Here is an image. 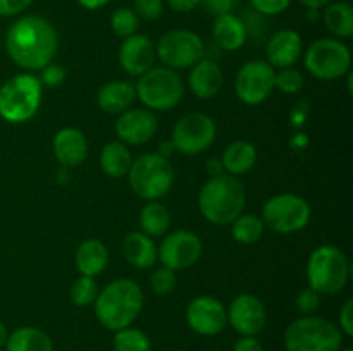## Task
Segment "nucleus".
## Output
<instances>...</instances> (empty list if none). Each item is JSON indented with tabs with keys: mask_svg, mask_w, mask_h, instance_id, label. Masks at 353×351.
<instances>
[{
	"mask_svg": "<svg viewBox=\"0 0 353 351\" xmlns=\"http://www.w3.org/2000/svg\"><path fill=\"white\" fill-rule=\"evenodd\" d=\"M176 281H178V279H176V272L162 265L161 268L152 272L150 289L155 292V295L165 296L176 288Z\"/></svg>",
	"mask_w": 353,
	"mask_h": 351,
	"instance_id": "obj_36",
	"label": "nucleus"
},
{
	"mask_svg": "<svg viewBox=\"0 0 353 351\" xmlns=\"http://www.w3.org/2000/svg\"><path fill=\"white\" fill-rule=\"evenodd\" d=\"M307 9H324L327 3H331L333 0H300Z\"/></svg>",
	"mask_w": 353,
	"mask_h": 351,
	"instance_id": "obj_48",
	"label": "nucleus"
},
{
	"mask_svg": "<svg viewBox=\"0 0 353 351\" xmlns=\"http://www.w3.org/2000/svg\"><path fill=\"white\" fill-rule=\"evenodd\" d=\"M207 172H209L210 176L223 174L224 167H223V162H221V158H210V160L207 162Z\"/></svg>",
	"mask_w": 353,
	"mask_h": 351,
	"instance_id": "obj_47",
	"label": "nucleus"
},
{
	"mask_svg": "<svg viewBox=\"0 0 353 351\" xmlns=\"http://www.w3.org/2000/svg\"><path fill=\"white\" fill-rule=\"evenodd\" d=\"M321 296L323 295L314 291L312 288L302 289V291L299 292V296H296V301H295L299 312L302 313V315H312V313L319 308Z\"/></svg>",
	"mask_w": 353,
	"mask_h": 351,
	"instance_id": "obj_39",
	"label": "nucleus"
},
{
	"mask_svg": "<svg viewBox=\"0 0 353 351\" xmlns=\"http://www.w3.org/2000/svg\"><path fill=\"white\" fill-rule=\"evenodd\" d=\"M119 64L130 76H141L148 69L154 67L155 58V45L147 34H131L124 38L119 47Z\"/></svg>",
	"mask_w": 353,
	"mask_h": 351,
	"instance_id": "obj_18",
	"label": "nucleus"
},
{
	"mask_svg": "<svg viewBox=\"0 0 353 351\" xmlns=\"http://www.w3.org/2000/svg\"><path fill=\"white\" fill-rule=\"evenodd\" d=\"M245 203H247V189L243 182L236 176L226 172L210 176L199 195L200 212L216 226H226L233 222L238 215L243 213Z\"/></svg>",
	"mask_w": 353,
	"mask_h": 351,
	"instance_id": "obj_3",
	"label": "nucleus"
},
{
	"mask_svg": "<svg viewBox=\"0 0 353 351\" xmlns=\"http://www.w3.org/2000/svg\"><path fill=\"white\" fill-rule=\"evenodd\" d=\"M269 65L274 69L293 67L302 57V36L295 30H279L269 38L268 48Z\"/></svg>",
	"mask_w": 353,
	"mask_h": 351,
	"instance_id": "obj_19",
	"label": "nucleus"
},
{
	"mask_svg": "<svg viewBox=\"0 0 353 351\" xmlns=\"http://www.w3.org/2000/svg\"><path fill=\"white\" fill-rule=\"evenodd\" d=\"M305 67L314 78L333 81L350 72L352 55L338 38H319L305 52Z\"/></svg>",
	"mask_w": 353,
	"mask_h": 351,
	"instance_id": "obj_9",
	"label": "nucleus"
},
{
	"mask_svg": "<svg viewBox=\"0 0 353 351\" xmlns=\"http://www.w3.org/2000/svg\"><path fill=\"white\" fill-rule=\"evenodd\" d=\"M221 162H223L226 174L236 176V178L243 176L248 171H252V167L257 162V148L250 141H233L226 147L223 157H221Z\"/></svg>",
	"mask_w": 353,
	"mask_h": 351,
	"instance_id": "obj_26",
	"label": "nucleus"
},
{
	"mask_svg": "<svg viewBox=\"0 0 353 351\" xmlns=\"http://www.w3.org/2000/svg\"><path fill=\"white\" fill-rule=\"evenodd\" d=\"M326 30L336 38H350L353 34V7L345 0H336L321 12Z\"/></svg>",
	"mask_w": 353,
	"mask_h": 351,
	"instance_id": "obj_28",
	"label": "nucleus"
},
{
	"mask_svg": "<svg viewBox=\"0 0 353 351\" xmlns=\"http://www.w3.org/2000/svg\"><path fill=\"white\" fill-rule=\"evenodd\" d=\"M161 148L162 150H159L157 153L162 155V157H165V158H169V153H171V151H174V145H172V141H165V143L161 145Z\"/></svg>",
	"mask_w": 353,
	"mask_h": 351,
	"instance_id": "obj_49",
	"label": "nucleus"
},
{
	"mask_svg": "<svg viewBox=\"0 0 353 351\" xmlns=\"http://www.w3.org/2000/svg\"><path fill=\"white\" fill-rule=\"evenodd\" d=\"M133 10L140 19L155 21L164 12V0H133Z\"/></svg>",
	"mask_w": 353,
	"mask_h": 351,
	"instance_id": "obj_37",
	"label": "nucleus"
},
{
	"mask_svg": "<svg viewBox=\"0 0 353 351\" xmlns=\"http://www.w3.org/2000/svg\"><path fill=\"white\" fill-rule=\"evenodd\" d=\"M138 26H140V17L130 7H119L110 16V28H112L114 34L119 38H128L134 34L138 31Z\"/></svg>",
	"mask_w": 353,
	"mask_h": 351,
	"instance_id": "obj_33",
	"label": "nucleus"
},
{
	"mask_svg": "<svg viewBox=\"0 0 353 351\" xmlns=\"http://www.w3.org/2000/svg\"><path fill=\"white\" fill-rule=\"evenodd\" d=\"M217 126L207 114L192 112L183 116L172 129L174 150L183 155H199L216 141Z\"/></svg>",
	"mask_w": 353,
	"mask_h": 351,
	"instance_id": "obj_12",
	"label": "nucleus"
},
{
	"mask_svg": "<svg viewBox=\"0 0 353 351\" xmlns=\"http://www.w3.org/2000/svg\"><path fill=\"white\" fill-rule=\"evenodd\" d=\"M123 255L134 268H150L157 262V246L150 236L134 231L124 237Z\"/></svg>",
	"mask_w": 353,
	"mask_h": 351,
	"instance_id": "obj_24",
	"label": "nucleus"
},
{
	"mask_svg": "<svg viewBox=\"0 0 353 351\" xmlns=\"http://www.w3.org/2000/svg\"><path fill=\"white\" fill-rule=\"evenodd\" d=\"M43 85L33 74H17L0 86V117L10 124L30 120L41 103Z\"/></svg>",
	"mask_w": 353,
	"mask_h": 351,
	"instance_id": "obj_7",
	"label": "nucleus"
},
{
	"mask_svg": "<svg viewBox=\"0 0 353 351\" xmlns=\"http://www.w3.org/2000/svg\"><path fill=\"white\" fill-rule=\"evenodd\" d=\"M350 277V262L340 248L323 244L310 253L307 262L309 288L319 295H336L347 286Z\"/></svg>",
	"mask_w": 353,
	"mask_h": 351,
	"instance_id": "obj_5",
	"label": "nucleus"
},
{
	"mask_svg": "<svg viewBox=\"0 0 353 351\" xmlns=\"http://www.w3.org/2000/svg\"><path fill=\"white\" fill-rule=\"evenodd\" d=\"M340 330L343 336H353V299H347L340 310Z\"/></svg>",
	"mask_w": 353,
	"mask_h": 351,
	"instance_id": "obj_43",
	"label": "nucleus"
},
{
	"mask_svg": "<svg viewBox=\"0 0 353 351\" xmlns=\"http://www.w3.org/2000/svg\"><path fill=\"white\" fill-rule=\"evenodd\" d=\"M137 100L134 86L128 81H109L97 93V103L100 109L112 116L126 112Z\"/></svg>",
	"mask_w": 353,
	"mask_h": 351,
	"instance_id": "obj_22",
	"label": "nucleus"
},
{
	"mask_svg": "<svg viewBox=\"0 0 353 351\" xmlns=\"http://www.w3.org/2000/svg\"><path fill=\"white\" fill-rule=\"evenodd\" d=\"M310 205L299 195L283 193L265 202L262 222L278 234H293L302 231L310 220Z\"/></svg>",
	"mask_w": 353,
	"mask_h": 351,
	"instance_id": "obj_10",
	"label": "nucleus"
},
{
	"mask_svg": "<svg viewBox=\"0 0 353 351\" xmlns=\"http://www.w3.org/2000/svg\"><path fill=\"white\" fill-rule=\"evenodd\" d=\"M165 2H168V6L171 7L172 10L181 14L192 12L196 7L202 6V0H165Z\"/></svg>",
	"mask_w": 353,
	"mask_h": 351,
	"instance_id": "obj_45",
	"label": "nucleus"
},
{
	"mask_svg": "<svg viewBox=\"0 0 353 351\" xmlns=\"http://www.w3.org/2000/svg\"><path fill=\"white\" fill-rule=\"evenodd\" d=\"M59 48L54 24L41 16H23L6 33V50L10 61L26 71H41L52 62Z\"/></svg>",
	"mask_w": 353,
	"mask_h": 351,
	"instance_id": "obj_1",
	"label": "nucleus"
},
{
	"mask_svg": "<svg viewBox=\"0 0 353 351\" xmlns=\"http://www.w3.org/2000/svg\"><path fill=\"white\" fill-rule=\"evenodd\" d=\"M7 337H9V330H7L6 323H3L2 320H0V348H3V346H6V343H7Z\"/></svg>",
	"mask_w": 353,
	"mask_h": 351,
	"instance_id": "obj_50",
	"label": "nucleus"
},
{
	"mask_svg": "<svg viewBox=\"0 0 353 351\" xmlns=\"http://www.w3.org/2000/svg\"><path fill=\"white\" fill-rule=\"evenodd\" d=\"M128 181L134 195L147 202H155L171 191L174 184V167L169 158L162 155L143 153L131 164Z\"/></svg>",
	"mask_w": 353,
	"mask_h": 351,
	"instance_id": "obj_6",
	"label": "nucleus"
},
{
	"mask_svg": "<svg viewBox=\"0 0 353 351\" xmlns=\"http://www.w3.org/2000/svg\"><path fill=\"white\" fill-rule=\"evenodd\" d=\"M74 264L81 275L95 277L102 274V270L109 264V250L100 240H95V237L85 240L76 250Z\"/></svg>",
	"mask_w": 353,
	"mask_h": 351,
	"instance_id": "obj_25",
	"label": "nucleus"
},
{
	"mask_svg": "<svg viewBox=\"0 0 353 351\" xmlns=\"http://www.w3.org/2000/svg\"><path fill=\"white\" fill-rule=\"evenodd\" d=\"M54 155L64 167H76L85 162L88 155V141L83 131L76 127H64L54 136Z\"/></svg>",
	"mask_w": 353,
	"mask_h": 351,
	"instance_id": "obj_20",
	"label": "nucleus"
},
{
	"mask_svg": "<svg viewBox=\"0 0 353 351\" xmlns=\"http://www.w3.org/2000/svg\"><path fill=\"white\" fill-rule=\"evenodd\" d=\"M343 332L331 320L303 315L293 320L285 330L286 351H340Z\"/></svg>",
	"mask_w": 353,
	"mask_h": 351,
	"instance_id": "obj_4",
	"label": "nucleus"
},
{
	"mask_svg": "<svg viewBox=\"0 0 353 351\" xmlns=\"http://www.w3.org/2000/svg\"><path fill=\"white\" fill-rule=\"evenodd\" d=\"M133 164V155H131L128 145L117 141H110L100 151V167L109 178H124L130 172Z\"/></svg>",
	"mask_w": 353,
	"mask_h": 351,
	"instance_id": "obj_29",
	"label": "nucleus"
},
{
	"mask_svg": "<svg viewBox=\"0 0 353 351\" xmlns=\"http://www.w3.org/2000/svg\"><path fill=\"white\" fill-rule=\"evenodd\" d=\"M114 351H150V337L138 327H124L116 330L112 339Z\"/></svg>",
	"mask_w": 353,
	"mask_h": 351,
	"instance_id": "obj_32",
	"label": "nucleus"
},
{
	"mask_svg": "<svg viewBox=\"0 0 353 351\" xmlns=\"http://www.w3.org/2000/svg\"><path fill=\"white\" fill-rule=\"evenodd\" d=\"M137 96L148 110H171L185 95V83L181 76L171 67L159 65L148 69L140 76L134 86Z\"/></svg>",
	"mask_w": 353,
	"mask_h": 351,
	"instance_id": "obj_8",
	"label": "nucleus"
},
{
	"mask_svg": "<svg viewBox=\"0 0 353 351\" xmlns=\"http://www.w3.org/2000/svg\"><path fill=\"white\" fill-rule=\"evenodd\" d=\"M64 79H65V71L62 69V65L52 64L50 62V64L45 65V67L41 69V76H40L41 85L54 88V86L62 85Z\"/></svg>",
	"mask_w": 353,
	"mask_h": 351,
	"instance_id": "obj_40",
	"label": "nucleus"
},
{
	"mask_svg": "<svg viewBox=\"0 0 353 351\" xmlns=\"http://www.w3.org/2000/svg\"><path fill=\"white\" fill-rule=\"evenodd\" d=\"M248 2H250L252 9L255 12L262 14L265 17H272L285 12L290 3H292V0H248Z\"/></svg>",
	"mask_w": 353,
	"mask_h": 351,
	"instance_id": "obj_38",
	"label": "nucleus"
},
{
	"mask_svg": "<svg viewBox=\"0 0 353 351\" xmlns=\"http://www.w3.org/2000/svg\"><path fill=\"white\" fill-rule=\"evenodd\" d=\"M6 351H54V343L45 330L38 327H17L9 334Z\"/></svg>",
	"mask_w": 353,
	"mask_h": 351,
	"instance_id": "obj_27",
	"label": "nucleus"
},
{
	"mask_svg": "<svg viewBox=\"0 0 353 351\" xmlns=\"http://www.w3.org/2000/svg\"><path fill=\"white\" fill-rule=\"evenodd\" d=\"M186 322L200 336H217L228 326L226 306L214 296H196L186 306Z\"/></svg>",
	"mask_w": 353,
	"mask_h": 351,
	"instance_id": "obj_15",
	"label": "nucleus"
},
{
	"mask_svg": "<svg viewBox=\"0 0 353 351\" xmlns=\"http://www.w3.org/2000/svg\"><path fill=\"white\" fill-rule=\"evenodd\" d=\"M141 233L150 237L164 236L171 227V212L162 203L148 202L140 212Z\"/></svg>",
	"mask_w": 353,
	"mask_h": 351,
	"instance_id": "obj_30",
	"label": "nucleus"
},
{
	"mask_svg": "<svg viewBox=\"0 0 353 351\" xmlns=\"http://www.w3.org/2000/svg\"><path fill=\"white\" fill-rule=\"evenodd\" d=\"M117 140L124 145H143L155 136L159 129L157 117L148 109H128L119 114L114 126Z\"/></svg>",
	"mask_w": 353,
	"mask_h": 351,
	"instance_id": "obj_17",
	"label": "nucleus"
},
{
	"mask_svg": "<svg viewBox=\"0 0 353 351\" xmlns=\"http://www.w3.org/2000/svg\"><path fill=\"white\" fill-rule=\"evenodd\" d=\"M228 312V323L240 336H257L264 330L268 322V312L261 299L250 292L238 295L231 301Z\"/></svg>",
	"mask_w": 353,
	"mask_h": 351,
	"instance_id": "obj_16",
	"label": "nucleus"
},
{
	"mask_svg": "<svg viewBox=\"0 0 353 351\" xmlns=\"http://www.w3.org/2000/svg\"><path fill=\"white\" fill-rule=\"evenodd\" d=\"M155 54L165 67L188 69L202 61L205 54L202 38L190 30H171L164 33L155 47Z\"/></svg>",
	"mask_w": 353,
	"mask_h": 351,
	"instance_id": "obj_11",
	"label": "nucleus"
},
{
	"mask_svg": "<svg viewBox=\"0 0 353 351\" xmlns=\"http://www.w3.org/2000/svg\"><path fill=\"white\" fill-rule=\"evenodd\" d=\"M302 86L303 78L295 67L279 69L278 72H274V88H278L279 92L286 93V95H295L302 89Z\"/></svg>",
	"mask_w": 353,
	"mask_h": 351,
	"instance_id": "obj_35",
	"label": "nucleus"
},
{
	"mask_svg": "<svg viewBox=\"0 0 353 351\" xmlns=\"http://www.w3.org/2000/svg\"><path fill=\"white\" fill-rule=\"evenodd\" d=\"M264 222L255 213H241L231 222V234L240 244H254L264 234Z\"/></svg>",
	"mask_w": 353,
	"mask_h": 351,
	"instance_id": "obj_31",
	"label": "nucleus"
},
{
	"mask_svg": "<svg viewBox=\"0 0 353 351\" xmlns=\"http://www.w3.org/2000/svg\"><path fill=\"white\" fill-rule=\"evenodd\" d=\"M212 38L217 47L226 52H236L245 45L247 30L241 21V17L234 16L233 12L223 14L214 19L212 24Z\"/></svg>",
	"mask_w": 353,
	"mask_h": 351,
	"instance_id": "obj_23",
	"label": "nucleus"
},
{
	"mask_svg": "<svg viewBox=\"0 0 353 351\" xmlns=\"http://www.w3.org/2000/svg\"><path fill=\"white\" fill-rule=\"evenodd\" d=\"M203 251L202 240L195 233L186 229L172 231L162 240L157 248V260L171 270H183L200 260Z\"/></svg>",
	"mask_w": 353,
	"mask_h": 351,
	"instance_id": "obj_14",
	"label": "nucleus"
},
{
	"mask_svg": "<svg viewBox=\"0 0 353 351\" xmlns=\"http://www.w3.org/2000/svg\"><path fill=\"white\" fill-rule=\"evenodd\" d=\"M188 85L196 98H212L221 92L224 85L223 69L219 67L217 62L210 61V58H202L195 65H192Z\"/></svg>",
	"mask_w": 353,
	"mask_h": 351,
	"instance_id": "obj_21",
	"label": "nucleus"
},
{
	"mask_svg": "<svg viewBox=\"0 0 353 351\" xmlns=\"http://www.w3.org/2000/svg\"><path fill=\"white\" fill-rule=\"evenodd\" d=\"M83 9H88V10H99L102 7H105L110 0H76Z\"/></svg>",
	"mask_w": 353,
	"mask_h": 351,
	"instance_id": "obj_46",
	"label": "nucleus"
},
{
	"mask_svg": "<svg viewBox=\"0 0 353 351\" xmlns=\"http://www.w3.org/2000/svg\"><path fill=\"white\" fill-rule=\"evenodd\" d=\"M69 295H71V301L76 306H90L95 303L97 296H99V286L93 277L81 275L72 282Z\"/></svg>",
	"mask_w": 353,
	"mask_h": 351,
	"instance_id": "obj_34",
	"label": "nucleus"
},
{
	"mask_svg": "<svg viewBox=\"0 0 353 351\" xmlns=\"http://www.w3.org/2000/svg\"><path fill=\"white\" fill-rule=\"evenodd\" d=\"M202 3L207 9V12L212 14L214 17H217L223 16V14L233 12L238 0H202Z\"/></svg>",
	"mask_w": 353,
	"mask_h": 351,
	"instance_id": "obj_42",
	"label": "nucleus"
},
{
	"mask_svg": "<svg viewBox=\"0 0 353 351\" xmlns=\"http://www.w3.org/2000/svg\"><path fill=\"white\" fill-rule=\"evenodd\" d=\"M274 67L268 61H250L241 65L234 78L236 96L247 105H259L274 89Z\"/></svg>",
	"mask_w": 353,
	"mask_h": 351,
	"instance_id": "obj_13",
	"label": "nucleus"
},
{
	"mask_svg": "<svg viewBox=\"0 0 353 351\" xmlns=\"http://www.w3.org/2000/svg\"><path fill=\"white\" fill-rule=\"evenodd\" d=\"M31 3H33V0H0V16H19V14H23Z\"/></svg>",
	"mask_w": 353,
	"mask_h": 351,
	"instance_id": "obj_41",
	"label": "nucleus"
},
{
	"mask_svg": "<svg viewBox=\"0 0 353 351\" xmlns=\"http://www.w3.org/2000/svg\"><path fill=\"white\" fill-rule=\"evenodd\" d=\"M233 351H264V348L255 336H241L234 343Z\"/></svg>",
	"mask_w": 353,
	"mask_h": 351,
	"instance_id": "obj_44",
	"label": "nucleus"
},
{
	"mask_svg": "<svg viewBox=\"0 0 353 351\" xmlns=\"http://www.w3.org/2000/svg\"><path fill=\"white\" fill-rule=\"evenodd\" d=\"M143 291L131 279H116L99 291L95 303V315L105 329L116 330L133 326L143 310Z\"/></svg>",
	"mask_w": 353,
	"mask_h": 351,
	"instance_id": "obj_2",
	"label": "nucleus"
},
{
	"mask_svg": "<svg viewBox=\"0 0 353 351\" xmlns=\"http://www.w3.org/2000/svg\"><path fill=\"white\" fill-rule=\"evenodd\" d=\"M340 351H353V350H352V348H345V350H343V348H341Z\"/></svg>",
	"mask_w": 353,
	"mask_h": 351,
	"instance_id": "obj_51",
	"label": "nucleus"
}]
</instances>
